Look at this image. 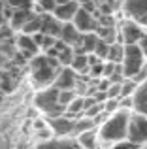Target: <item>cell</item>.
<instances>
[{"mask_svg":"<svg viewBox=\"0 0 147 149\" xmlns=\"http://www.w3.org/2000/svg\"><path fill=\"white\" fill-rule=\"evenodd\" d=\"M132 111H126V109H117L115 113L107 115V119L96 128V134H98L100 143H113L123 142L126 140V127H128V117Z\"/></svg>","mask_w":147,"mask_h":149,"instance_id":"obj_1","label":"cell"},{"mask_svg":"<svg viewBox=\"0 0 147 149\" xmlns=\"http://www.w3.org/2000/svg\"><path fill=\"white\" fill-rule=\"evenodd\" d=\"M147 58L144 57L140 45L138 44H128L123 49V61H121V70L125 79H132L138 72L141 70V66L145 64Z\"/></svg>","mask_w":147,"mask_h":149,"instance_id":"obj_2","label":"cell"},{"mask_svg":"<svg viewBox=\"0 0 147 149\" xmlns=\"http://www.w3.org/2000/svg\"><path fill=\"white\" fill-rule=\"evenodd\" d=\"M126 140L136 143L138 147L147 143V117L138 111H132L128 117V127H126Z\"/></svg>","mask_w":147,"mask_h":149,"instance_id":"obj_3","label":"cell"},{"mask_svg":"<svg viewBox=\"0 0 147 149\" xmlns=\"http://www.w3.org/2000/svg\"><path fill=\"white\" fill-rule=\"evenodd\" d=\"M57 72H59V68H55L47 61V57H36L32 61V74H34V81L38 85L53 83L57 77Z\"/></svg>","mask_w":147,"mask_h":149,"instance_id":"obj_4","label":"cell"},{"mask_svg":"<svg viewBox=\"0 0 147 149\" xmlns=\"http://www.w3.org/2000/svg\"><path fill=\"white\" fill-rule=\"evenodd\" d=\"M36 104H38L40 109L47 111L49 115H53V117H59V113H62L64 109H66L64 106L59 104V89H55V87L47 89V91H42L40 95L36 96Z\"/></svg>","mask_w":147,"mask_h":149,"instance_id":"obj_5","label":"cell"},{"mask_svg":"<svg viewBox=\"0 0 147 149\" xmlns=\"http://www.w3.org/2000/svg\"><path fill=\"white\" fill-rule=\"evenodd\" d=\"M123 8L126 17L136 21L144 30H147V0H125Z\"/></svg>","mask_w":147,"mask_h":149,"instance_id":"obj_6","label":"cell"},{"mask_svg":"<svg viewBox=\"0 0 147 149\" xmlns=\"http://www.w3.org/2000/svg\"><path fill=\"white\" fill-rule=\"evenodd\" d=\"M145 30L141 29L140 25H138L136 21H132V19H126V21L121 23V29H119L117 32V38H121L123 45H128V44H138V42L141 40V36H144Z\"/></svg>","mask_w":147,"mask_h":149,"instance_id":"obj_7","label":"cell"},{"mask_svg":"<svg viewBox=\"0 0 147 149\" xmlns=\"http://www.w3.org/2000/svg\"><path fill=\"white\" fill-rule=\"evenodd\" d=\"M72 25L76 26L81 34H91V32H94V30L98 29V23H96L94 19H92V15L81 6H79V10L76 11V15H74Z\"/></svg>","mask_w":147,"mask_h":149,"instance_id":"obj_8","label":"cell"},{"mask_svg":"<svg viewBox=\"0 0 147 149\" xmlns=\"http://www.w3.org/2000/svg\"><path fill=\"white\" fill-rule=\"evenodd\" d=\"M76 81H77L76 72L70 66H62V70H59V74L55 77V89H59V91H74Z\"/></svg>","mask_w":147,"mask_h":149,"instance_id":"obj_9","label":"cell"},{"mask_svg":"<svg viewBox=\"0 0 147 149\" xmlns=\"http://www.w3.org/2000/svg\"><path fill=\"white\" fill-rule=\"evenodd\" d=\"M81 38H83V34H81L72 23H64V25H62V29H60V36H59V40L62 42V44H66L68 47L74 49V47L79 45Z\"/></svg>","mask_w":147,"mask_h":149,"instance_id":"obj_10","label":"cell"},{"mask_svg":"<svg viewBox=\"0 0 147 149\" xmlns=\"http://www.w3.org/2000/svg\"><path fill=\"white\" fill-rule=\"evenodd\" d=\"M74 121L76 119H70V115L68 117L59 115V117H53L49 121V125H51V130L57 136H74Z\"/></svg>","mask_w":147,"mask_h":149,"instance_id":"obj_11","label":"cell"},{"mask_svg":"<svg viewBox=\"0 0 147 149\" xmlns=\"http://www.w3.org/2000/svg\"><path fill=\"white\" fill-rule=\"evenodd\" d=\"M77 10H79V4H77L76 0H70V2H66V4L57 6L55 11H53V17L60 23H72V19H74V15H76Z\"/></svg>","mask_w":147,"mask_h":149,"instance_id":"obj_12","label":"cell"},{"mask_svg":"<svg viewBox=\"0 0 147 149\" xmlns=\"http://www.w3.org/2000/svg\"><path fill=\"white\" fill-rule=\"evenodd\" d=\"M76 138H77L76 142L79 143L81 149H100V147H98L100 140H98V134H96V128L81 132V134H77Z\"/></svg>","mask_w":147,"mask_h":149,"instance_id":"obj_13","label":"cell"},{"mask_svg":"<svg viewBox=\"0 0 147 149\" xmlns=\"http://www.w3.org/2000/svg\"><path fill=\"white\" fill-rule=\"evenodd\" d=\"M38 149H81V147H79V143H77L76 140L64 138V140H51V142H45Z\"/></svg>","mask_w":147,"mask_h":149,"instance_id":"obj_14","label":"cell"},{"mask_svg":"<svg viewBox=\"0 0 147 149\" xmlns=\"http://www.w3.org/2000/svg\"><path fill=\"white\" fill-rule=\"evenodd\" d=\"M60 29H62V25H60V21H57L55 17L53 19H44V23H42V34H45V36H53V38H59L60 36Z\"/></svg>","mask_w":147,"mask_h":149,"instance_id":"obj_15","label":"cell"},{"mask_svg":"<svg viewBox=\"0 0 147 149\" xmlns=\"http://www.w3.org/2000/svg\"><path fill=\"white\" fill-rule=\"evenodd\" d=\"M32 17H34V13H32L30 10H17V11L13 13V17H11V26L21 30Z\"/></svg>","mask_w":147,"mask_h":149,"instance_id":"obj_16","label":"cell"},{"mask_svg":"<svg viewBox=\"0 0 147 149\" xmlns=\"http://www.w3.org/2000/svg\"><path fill=\"white\" fill-rule=\"evenodd\" d=\"M19 49H21L23 53H26V55H34L38 51V45H36V42H34L32 36L21 34V36H19Z\"/></svg>","mask_w":147,"mask_h":149,"instance_id":"obj_17","label":"cell"},{"mask_svg":"<svg viewBox=\"0 0 147 149\" xmlns=\"http://www.w3.org/2000/svg\"><path fill=\"white\" fill-rule=\"evenodd\" d=\"M132 102H134V109H136L138 106H141V104L147 102V79L141 81V83L136 87V91H134V95H132Z\"/></svg>","mask_w":147,"mask_h":149,"instance_id":"obj_18","label":"cell"},{"mask_svg":"<svg viewBox=\"0 0 147 149\" xmlns=\"http://www.w3.org/2000/svg\"><path fill=\"white\" fill-rule=\"evenodd\" d=\"M123 49H125V45L119 44V42H115V44L110 45V51H107V62H113V64H121L123 61Z\"/></svg>","mask_w":147,"mask_h":149,"instance_id":"obj_19","label":"cell"},{"mask_svg":"<svg viewBox=\"0 0 147 149\" xmlns=\"http://www.w3.org/2000/svg\"><path fill=\"white\" fill-rule=\"evenodd\" d=\"M42 23H44V19H42V17H36V15H34V17L30 19V21L21 29V30H23V34H26V36H36V34L42 30Z\"/></svg>","mask_w":147,"mask_h":149,"instance_id":"obj_20","label":"cell"},{"mask_svg":"<svg viewBox=\"0 0 147 149\" xmlns=\"http://www.w3.org/2000/svg\"><path fill=\"white\" fill-rule=\"evenodd\" d=\"M70 68L74 70V72H87V68H89L87 55H85V53L74 55V58H72V62H70Z\"/></svg>","mask_w":147,"mask_h":149,"instance_id":"obj_21","label":"cell"},{"mask_svg":"<svg viewBox=\"0 0 147 149\" xmlns=\"http://www.w3.org/2000/svg\"><path fill=\"white\" fill-rule=\"evenodd\" d=\"M107 51H110V44H107L106 40H102V38L96 36V42H94V49H92V55H94V57H98L100 61H106Z\"/></svg>","mask_w":147,"mask_h":149,"instance_id":"obj_22","label":"cell"},{"mask_svg":"<svg viewBox=\"0 0 147 149\" xmlns=\"http://www.w3.org/2000/svg\"><path fill=\"white\" fill-rule=\"evenodd\" d=\"M136 87L138 85L134 83L132 79H125L121 83V96L119 98H125V96H132L134 95V91H136Z\"/></svg>","mask_w":147,"mask_h":149,"instance_id":"obj_23","label":"cell"},{"mask_svg":"<svg viewBox=\"0 0 147 149\" xmlns=\"http://www.w3.org/2000/svg\"><path fill=\"white\" fill-rule=\"evenodd\" d=\"M74 98H76V93L74 91H59V104L64 106V108H66Z\"/></svg>","mask_w":147,"mask_h":149,"instance_id":"obj_24","label":"cell"},{"mask_svg":"<svg viewBox=\"0 0 147 149\" xmlns=\"http://www.w3.org/2000/svg\"><path fill=\"white\" fill-rule=\"evenodd\" d=\"M38 4H40V10L45 11V13H53L55 8H57L55 0H38Z\"/></svg>","mask_w":147,"mask_h":149,"instance_id":"obj_25","label":"cell"},{"mask_svg":"<svg viewBox=\"0 0 147 149\" xmlns=\"http://www.w3.org/2000/svg\"><path fill=\"white\" fill-rule=\"evenodd\" d=\"M145 79H147V61H145V64L141 66V70H140V72H138L136 76L132 77V81H134L136 85H140L141 81H145Z\"/></svg>","mask_w":147,"mask_h":149,"instance_id":"obj_26","label":"cell"},{"mask_svg":"<svg viewBox=\"0 0 147 149\" xmlns=\"http://www.w3.org/2000/svg\"><path fill=\"white\" fill-rule=\"evenodd\" d=\"M8 2H10V6L17 8V10H28L32 0H8Z\"/></svg>","mask_w":147,"mask_h":149,"instance_id":"obj_27","label":"cell"},{"mask_svg":"<svg viewBox=\"0 0 147 149\" xmlns=\"http://www.w3.org/2000/svg\"><path fill=\"white\" fill-rule=\"evenodd\" d=\"M111 149H140V147H138L136 143L128 142V140H123V142L113 143V146H111Z\"/></svg>","mask_w":147,"mask_h":149,"instance_id":"obj_28","label":"cell"},{"mask_svg":"<svg viewBox=\"0 0 147 149\" xmlns=\"http://www.w3.org/2000/svg\"><path fill=\"white\" fill-rule=\"evenodd\" d=\"M138 45H140V49H141V53H144V57L147 58V30L144 32V36H141V40L138 42Z\"/></svg>","mask_w":147,"mask_h":149,"instance_id":"obj_29","label":"cell"},{"mask_svg":"<svg viewBox=\"0 0 147 149\" xmlns=\"http://www.w3.org/2000/svg\"><path fill=\"white\" fill-rule=\"evenodd\" d=\"M134 111H138V113H141V115H145V117H147V102H145V104H141V106H138Z\"/></svg>","mask_w":147,"mask_h":149,"instance_id":"obj_30","label":"cell"},{"mask_svg":"<svg viewBox=\"0 0 147 149\" xmlns=\"http://www.w3.org/2000/svg\"><path fill=\"white\" fill-rule=\"evenodd\" d=\"M57 2V6H60V4H66V2H70V0H55Z\"/></svg>","mask_w":147,"mask_h":149,"instance_id":"obj_31","label":"cell"},{"mask_svg":"<svg viewBox=\"0 0 147 149\" xmlns=\"http://www.w3.org/2000/svg\"><path fill=\"white\" fill-rule=\"evenodd\" d=\"M2 21H4V17H2V13H0V25H2Z\"/></svg>","mask_w":147,"mask_h":149,"instance_id":"obj_32","label":"cell"},{"mask_svg":"<svg viewBox=\"0 0 147 149\" xmlns=\"http://www.w3.org/2000/svg\"><path fill=\"white\" fill-rule=\"evenodd\" d=\"M140 149H147V143H145V146H141V147H140Z\"/></svg>","mask_w":147,"mask_h":149,"instance_id":"obj_33","label":"cell"}]
</instances>
